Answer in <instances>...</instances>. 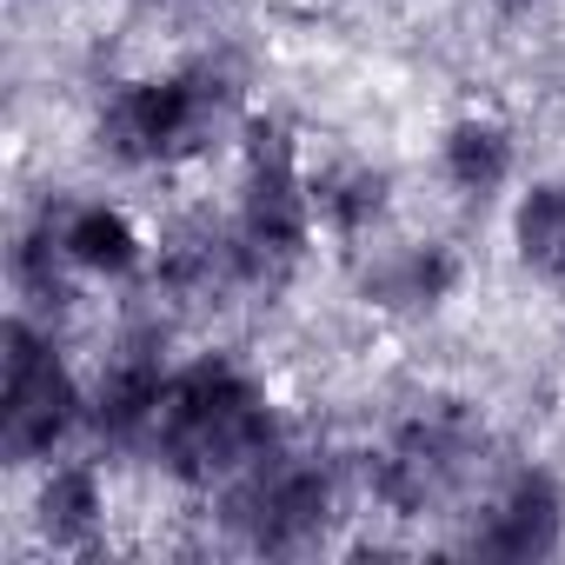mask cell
Returning <instances> with one entry per match:
<instances>
[{
  "label": "cell",
  "instance_id": "obj_1",
  "mask_svg": "<svg viewBox=\"0 0 565 565\" xmlns=\"http://www.w3.org/2000/svg\"><path fill=\"white\" fill-rule=\"evenodd\" d=\"M279 439H287V433H279V413H273L266 386L239 360L200 353V360L173 366L167 406H160V426H153V459L180 486L220 492L253 459H266Z\"/></svg>",
  "mask_w": 565,
  "mask_h": 565
},
{
  "label": "cell",
  "instance_id": "obj_2",
  "mask_svg": "<svg viewBox=\"0 0 565 565\" xmlns=\"http://www.w3.org/2000/svg\"><path fill=\"white\" fill-rule=\"evenodd\" d=\"M313 173L300 167V140L287 120H246L239 140V206H233V273L239 287H279L313 246Z\"/></svg>",
  "mask_w": 565,
  "mask_h": 565
},
{
  "label": "cell",
  "instance_id": "obj_3",
  "mask_svg": "<svg viewBox=\"0 0 565 565\" xmlns=\"http://www.w3.org/2000/svg\"><path fill=\"white\" fill-rule=\"evenodd\" d=\"M226 107H233V81L220 67L147 74V81H127L107 94L94 140L120 167H173V160H193L220 134Z\"/></svg>",
  "mask_w": 565,
  "mask_h": 565
},
{
  "label": "cell",
  "instance_id": "obj_4",
  "mask_svg": "<svg viewBox=\"0 0 565 565\" xmlns=\"http://www.w3.org/2000/svg\"><path fill=\"white\" fill-rule=\"evenodd\" d=\"M87 426V386L61 360V347L14 313L0 327V452L14 466L54 459Z\"/></svg>",
  "mask_w": 565,
  "mask_h": 565
},
{
  "label": "cell",
  "instance_id": "obj_5",
  "mask_svg": "<svg viewBox=\"0 0 565 565\" xmlns=\"http://www.w3.org/2000/svg\"><path fill=\"white\" fill-rule=\"evenodd\" d=\"M340 512V472L279 439L239 479L220 486V519L246 552H307Z\"/></svg>",
  "mask_w": 565,
  "mask_h": 565
},
{
  "label": "cell",
  "instance_id": "obj_6",
  "mask_svg": "<svg viewBox=\"0 0 565 565\" xmlns=\"http://www.w3.org/2000/svg\"><path fill=\"white\" fill-rule=\"evenodd\" d=\"M486 459V433L479 419H466L459 406H439V413H419L406 419L386 452H373L366 479H373V499L393 512V519H419V512H439Z\"/></svg>",
  "mask_w": 565,
  "mask_h": 565
},
{
  "label": "cell",
  "instance_id": "obj_7",
  "mask_svg": "<svg viewBox=\"0 0 565 565\" xmlns=\"http://www.w3.org/2000/svg\"><path fill=\"white\" fill-rule=\"evenodd\" d=\"M565 539V492L545 466H519L486 505H479V525H472V552L479 558H552Z\"/></svg>",
  "mask_w": 565,
  "mask_h": 565
},
{
  "label": "cell",
  "instance_id": "obj_8",
  "mask_svg": "<svg viewBox=\"0 0 565 565\" xmlns=\"http://www.w3.org/2000/svg\"><path fill=\"white\" fill-rule=\"evenodd\" d=\"M167 380H173V366L160 360V347L153 340H127L100 366V380L87 393V426L107 446H153V426H160V406H167Z\"/></svg>",
  "mask_w": 565,
  "mask_h": 565
},
{
  "label": "cell",
  "instance_id": "obj_9",
  "mask_svg": "<svg viewBox=\"0 0 565 565\" xmlns=\"http://www.w3.org/2000/svg\"><path fill=\"white\" fill-rule=\"evenodd\" d=\"M47 226H54L67 266L87 273V279H134V273L147 266L140 226H134L120 206H107V200H74V206H61V213L47 206Z\"/></svg>",
  "mask_w": 565,
  "mask_h": 565
},
{
  "label": "cell",
  "instance_id": "obj_10",
  "mask_svg": "<svg viewBox=\"0 0 565 565\" xmlns=\"http://www.w3.org/2000/svg\"><path fill=\"white\" fill-rule=\"evenodd\" d=\"M34 525L54 552H94L100 532H107V486L87 459L74 466H54L34 492Z\"/></svg>",
  "mask_w": 565,
  "mask_h": 565
},
{
  "label": "cell",
  "instance_id": "obj_11",
  "mask_svg": "<svg viewBox=\"0 0 565 565\" xmlns=\"http://www.w3.org/2000/svg\"><path fill=\"white\" fill-rule=\"evenodd\" d=\"M439 173H446L452 193H466V200H492V193L512 180V134H505L499 120H486V114L452 120L446 140H439Z\"/></svg>",
  "mask_w": 565,
  "mask_h": 565
},
{
  "label": "cell",
  "instance_id": "obj_12",
  "mask_svg": "<svg viewBox=\"0 0 565 565\" xmlns=\"http://www.w3.org/2000/svg\"><path fill=\"white\" fill-rule=\"evenodd\" d=\"M452 287H459L452 246H399L393 259L373 266L366 300H380V307H393V313H433L439 300H452Z\"/></svg>",
  "mask_w": 565,
  "mask_h": 565
},
{
  "label": "cell",
  "instance_id": "obj_13",
  "mask_svg": "<svg viewBox=\"0 0 565 565\" xmlns=\"http://www.w3.org/2000/svg\"><path fill=\"white\" fill-rule=\"evenodd\" d=\"M313 213H320L327 233L366 239V233L386 220V173H380V167H360V160L320 167V173H313Z\"/></svg>",
  "mask_w": 565,
  "mask_h": 565
},
{
  "label": "cell",
  "instance_id": "obj_14",
  "mask_svg": "<svg viewBox=\"0 0 565 565\" xmlns=\"http://www.w3.org/2000/svg\"><path fill=\"white\" fill-rule=\"evenodd\" d=\"M512 246L532 273L565 287V180H545L512 206Z\"/></svg>",
  "mask_w": 565,
  "mask_h": 565
},
{
  "label": "cell",
  "instance_id": "obj_15",
  "mask_svg": "<svg viewBox=\"0 0 565 565\" xmlns=\"http://www.w3.org/2000/svg\"><path fill=\"white\" fill-rule=\"evenodd\" d=\"M67 253H61V239H54V226H47V213L14 239V287L28 294V307H67L74 294H67Z\"/></svg>",
  "mask_w": 565,
  "mask_h": 565
}]
</instances>
